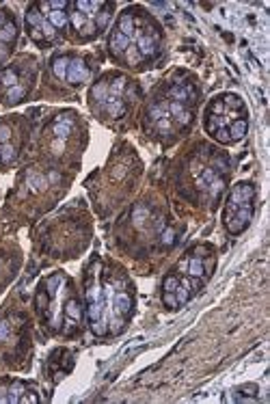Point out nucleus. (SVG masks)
Returning <instances> with one entry per match:
<instances>
[{
    "label": "nucleus",
    "mask_w": 270,
    "mask_h": 404,
    "mask_svg": "<svg viewBox=\"0 0 270 404\" xmlns=\"http://www.w3.org/2000/svg\"><path fill=\"white\" fill-rule=\"evenodd\" d=\"M225 227H227V232L238 236L242 234L245 229L251 225V220H253V208H238L236 212H225Z\"/></svg>",
    "instance_id": "obj_1"
},
{
    "label": "nucleus",
    "mask_w": 270,
    "mask_h": 404,
    "mask_svg": "<svg viewBox=\"0 0 270 404\" xmlns=\"http://www.w3.org/2000/svg\"><path fill=\"white\" fill-rule=\"evenodd\" d=\"M89 76H91V71H89V67L85 65V61L83 59H71L69 61V67H67V82L69 85H74V87H78V85H83V82H87L89 80Z\"/></svg>",
    "instance_id": "obj_2"
},
{
    "label": "nucleus",
    "mask_w": 270,
    "mask_h": 404,
    "mask_svg": "<svg viewBox=\"0 0 270 404\" xmlns=\"http://www.w3.org/2000/svg\"><path fill=\"white\" fill-rule=\"evenodd\" d=\"M132 311V296L128 292H115L113 294V314L128 318Z\"/></svg>",
    "instance_id": "obj_3"
},
{
    "label": "nucleus",
    "mask_w": 270,
    "mask_h": 404,
    "mask_svg": "<svg viewBox=\"0 0 270 404\" xmlns=\"http://www.w3.org/2000/svg\"><path fill=\"white\" fill-rule=\"evenodd\" d=\"M130 43H132V41L128 39V37L121 35L117 29L111 33V37H108V50H111L113 57H121V54L130 48Z\"/></svg>",
    "instance_id": "obj_4"
},
{
    "label": "nucleus",
    "mask_w": 270,
    "mask_h": 404,
    "mask_svg": "<svg viewBox=\"0 0 270 404\" xmlns=\"http://www.w3.org/2000/svg\"><path fill=\"white\" fill-rule=\"evenodd\" d=\"M191 97H195V89L193 87H184V85H173L169 89V99L171 102H179L186 104Z\"/></svg>",
    "instance_id": "obj_5"
},
{
    "label": "nucleus",
    "mask_w": 270,
    "mask_h": 404,
    "mask_svg": "<svg viewBox=\"0 0 270 404\" xmlns=\"http://www.w3.org/2000/svg\"><path fill=\"white\" fill-rule=\"evenodd\" d=\"M15 39H17V26L13 22V17H7V22L0 26V41L11 48V45L15 43Z\"/></svg>",
    "instance_id": "obj_6"
},
{
    "label": "nucleus",
    "mask_w": 270,
    "mask_h": 404,
    "mask_svg": "<svg viewBox=\"0 0 270 404\" xmlns=\"http://www.w3.org/2000/svg\"><path fill=\"white\" fill-rule=\"evenodd\" d=\"M227 130H229L231 143H233V141H240V139H245V134L249 132V121L240 117V119H236V121H231V123L227 125Z\"/></svg>",
    "instance_id": "obj_7"
},
{
    "label": "nucleus",
    "mask_w": 270,
    "mask_h": 404,
    "mask_svg": "<svg viewBox=\"0 0 270 404\" xmlns=\"http://www.w3.org/2000/svg\"><path fill=\"white\" fill-rule=\"evenodd\" d=\"M104 110H106V115L108 117H123V113H125V104H123V99L121 97H111L108 95V99H106V104L102 106Z\"/></svg>",
    "instance_id": "obj_8"
},
{
    "label": "nucleus",
    "mask_w": 270,
    "mask_h": 404,
    "mask_svg": "<svg viewBox=\"0 0 270 404\" xmlns=\"http://www.w3.org/2000/svg\"><path fill=\"white\" fill-rule=\"evenodd\" d=\"M52 132L57 136L59 141H65L67 136L71 134V119H65V117H57V121L52 125Z\"/></svg>",
    "instance_id": "obj_9"
},
{
    "label": "nucleus",
    "mask_w": 270,
    "mask_h": 404,
    "mask_svg": "<svg viewBox=\"0 0 270 404\" xmlns=\"http://www.w3.org/2000/svg\"><path fill=\"white\" fill-rule=\"evenodd\" d=\"M186 274H188V277H199V279H203V277H205V264H203L201 257H195V255L188 257V268H186Z\"/></svg>",
    "instance_id": "obj_10"
},
{
    "label": "nucleus",
    "mask_w": 270,
    "mask_h": 404,
    "mask_svg": "<svg viewBox=\"0 0 270 404\" xmlns=\"http://www.w3.org/2000/svg\"><path fill=\"white\" fill-rule=\"evenodd\" d=\"M63 316L74 320V322H80V318H83V309H80V302L76 298H67L65 300V307H63Z\"/></svg>",
    "instance_id": "obj_11"
},
{
    "label": "nucleus",
    "mask_w": 270,
    "mask_h": 404,
    "mask_svg": "<svg viewBox=\"0 0 270 404\" xmlns=\"http://www.w3.org/2000/svg\"><path fill=\"white\" fill-rule=\"evenodd\" d=\"M69 61H71V57H65V54H61V57H57V59L52 61V71H54V76H57L59 80H65L67 78Z\"/></svg>",
    "instance_id": "obj_12"
},
{
    "label": "nucleus",
    "mask_w": 270,
    "mask_h": 404,
    "mask_svg": "<svg viewBox=\"0 0 270 404\" xmlns=\"http://www.w3.org/2000/svg\"><path fill=\"white\" fill-rule=\"evenodd\" d=\"M106 99H108V82L102 80V82H97V85L91 89V102H95L97 106L102 108L106 104Z\"/></svg>",
    "instance_id": "obj_13"
},
{
    "label": "nucleus",
    "mask_w": 270,
    "mask_h": 404,
    "mask_svg": "<svg viewBox=\"0 0 270 404\" xmlns=\"http://www.w3.org/2000/svg\"><path fill=\"white\" fill-rule=\"evenodd\" d=\"M46 20H48L57 31H63V29H65V26L69 24L67 11H48V13H46Z\"/></svg>",
    "instance_id": "obj_14"
},
{
    "label": "nucleus",
    "mask_w": 270,
    "mask_h": 404,
    "mask_svg": "<svg viewBox=\"0 0 270 404\" xmlns=\"http://www.w3.org/2000/svg\"><path fill=\"white\" fill-rule=\"evenodd\" d=\"M0 85L7 87V89L20 85V76H17V71L13 67H5L3 71H0Z\"/></svg>",
    "instance_id": "obj_15"
},
{
    "label": "nucleus",
    "mask_w": 270,
    "mask_h": 404,
    "mask_svg": "<svg viewBox=\"0 0 270 404\" xmlns=\"http://www.w3.org/2000/svg\"><path fill=\"white\" fill-rule=\"evenodd\" d=\"M43 20H46V17L41 15V11H39L37 5L31 7L29 11H26V26H29V29H39Z\"/></svg>",
    "instance_id": "obj_16"
},
{
    "label": "nucleus",
    "mask_w": 270,
    "mask_h": 404,
    "mask_svg": "<svg viewBox=\"0 0 270 404\" xmlns=\"http://www.w3.org/2000/svg\"><path fill=\"white\" fill-rule=\"evenodd\" d=\"M24 95H26V89H24L22 85H15V87H11V89H7L5 102H7V104H17V102H22V99H24Z\"/></svg>",
    "instance_id": "obj_17"
},
{
    "label": "nucleus",
    "mask_w": 270,
    "mask_h": 404,
    "mask_svg": "<svg viewBox=\"0 0 270 404\" xmlns=\"http://www.w3.org/2000/svg\"><path fill=\"white\" fill-rule=\"evenodd\" d=\"M67 17H69V26H71V29H74L76 33H80V31H83V29H85V24L89 22V17H87L85 13L76 11V9H74V11H71V13H67Z\"/></svg>",
    "instance_id": "obj_18"
},
{
    "label": "nucleus",
    "mask_w": 270,
    "mask_h": 404,
    "mask_svg": "<svg viewBox=\"0 0 270 404\" xmlns=\"http://www.w3.org/2000/svg\"><path fill=\"white\" fill-rule=\"evenodd\" d=\"M111 15H113V13H111V5H106V7L102 9V11L95 15V20H93V22H95V29H97V33H100V31H104L106 26H108V22H111Z\"/></svg>",
    "instance_id": "obj_19"
},
{
    "label": "nucleus",
    "mask_w": 270,
    "mask_h": 404,
    "mask_svg": "<svg viewBox=\"0 0 270 404\" xmlns=\"http://www.w3.org/2000/svg\"><path fill=\"white\" fill-rule=\"evenodd\" d=\"M17 158V152L11 143H5L3 145V154H0V164H11Z\"/></svg>",
    "instance_id": "obj_20"
},
{
    "label": "nucleus",
    "mask_w": 270,
    "mask_h": 404,
    "mask_svg": "<svg viewBox=\"0 0 270 404\" xmlns=\"http://www.w3.org/2000/svg\"><path fill=\"white\" fill-rule=\"evenodd\" d=\"M125 89V80L123 78H115L113 82H108V95L111 97H121Z\"/></svg>",
    "instance_id": "obj_21"
},
{
    "label": "nucleus",
    "mask_w": 270,
    "mask_h": 404,
    "mask_svg": "<svg viewBox=\"0 0 270 404\" xmlns=\"http://www.w3.org/2000/svg\"><path fill=\"white\" fill-rule=\"evenodd\" d=\"M162 302H165V307L169 311H177L179 309V302H177L173 292H162Z\"/></svg>",
    "instance_id": "obj_22"
},
{
    "label": "nucleus",
    "mask_w": 270,
    "mask_h": 404,
    "mask_svg": "<svg viewBox=\"0 0 270 404\" xmlns=\"http://www.w3.org/2000/svg\"><path fill=\"white\" fill-rule=\"evenodd\" d=\"M179 286V277L177 274H169V277L162 281V292H175Z\"/></svg>",
    "instance_id": "obj_23"
},
{
    "label": "nucleus",
    "mask_w": 270,
    "mask_h": 404,
    "mask_svg": "<svg viewBox=\"0 0 270 404\" xmlns=\"http://www.w3.org/2000/svg\"><path fill=\"white\" fill-rule=\"evenodd\" d=\"M210 113L208 115H225V110H227V108H225V104H223V99H219V97H216V99H212V102H210Z\"/></svg>",
    "instance_id": "obj_24"
},
{
    "label": "nucleus",
    "mask_w": 270,
    "mask_h": 404,
    "mask_svg": "<svg viewBox=\"0 0 270 404\" xmlns=\"http://www.w3.org/2000/svg\"><path fill=\"white\" fill-rule=\"evenodd\" d=\"M212 136H214L216 141L225 143V145H227V143H231V139H229V130H227V128H219V130H216Z\"/></svg>",
    "instance_id": "obj_25"
},
{
    "label": "nucleus",
    "mask_w": 270,
    "mask_h": 404,
    "mask_svg": "<svg viewBox=\"0 0 270 404\" xmlns=\"http://www.w3.org/2000/svg\"><path fill=\"white\" fill-rule=\"evenodd\" d=\"M9 139H11V128L5 125V123H0V145L9 143Z\"/></svg>",
    "instance_id": "obj_26"
},
{
    "label": "nucleus",
    "mask_w": 270,
    "mask_h": 404,
    "mask_svg": "<svg viewBox=\"0 0 270 404\" xmlns=\"http://www.w3.org/2000/svg\"><path fill=\"white\" fill-rule=\"evenodd\" d=\"M175 121H177V123H182V125H188V123L193 121V115H191V110H184L182 115H177V117H175Z\"/></svg>",
    "instance_id": "obj_27"
},
{
    "label": "nucleus",
    "mask_w": 270,
    "mask_h": 404,
    "mask_svg": "<svg viewBox=\"0 0 270 404\" xmlns=\"http://www.w3.org/2000/svg\"><path fill=\"white\" fill-rule=\"evenodd\" d=\"M29 35H31V39L35 43H43V41H46V39H43V35H41V29H29Z\"/></svg>",
    "instance_id": "obj_28"
},
{
    "label": "nucleus",
    "mask_w": 270,
    "mask_h": 404,
    "mask_svg": "<svg viewBox=\"0 0 270 404\" xmlns=\"http://www.w3.org/2000/svg\"><path fill=\"white\" fill-rule=\"evenodd\" d=\"M156 128H158V132H169L171 130V121H169V117H165V119H160V121H156Z\"/></svg>",
    "instance_id": "obj_29"
},
{
    "label": "nucleus",
    "mask_w": 270,
    "mask_h": 404,
    "mask_svg": "<svg viewBox=\"0 0 270 404\" xmlns=\"http://www.w3.org/2000/svg\"><path fill=\"white\" fill-rule=\"evenodd\" d=\"M162 242H165V244H173V229H167V232L162 234Z\"/></svg>",
    "instance_id": "obj_30"
},
{
    "label": "nucleus",
    "mask_w": 270,
    "mask_h": 404,
    "mask_svg": "<svg viewBox=\"0 0 270 404\" xmlns=\"http://www.w3.org/2000/svg\"><path fill=\"white\" fill-rule=\"evenodd\" d=\"M9 335V324L7 322H0V339H5Z\"/></svg>",
    "instance_id": "obj_31"
},
{
    "label": "nucleus",
    "mask_w": 270,
    "mask_h": 404,
    "mask_svg": "<svg viewBox=\"0 0 270 404\" xmlns=\"http://www.w3.org/2000/svg\"><path fill=\"white\" fill-rule=\"evenodd\" d=\"M0 154H3V145H0Z\"/></svg>",
    "instance_id": "obj_32"
}]
</instances>
